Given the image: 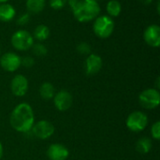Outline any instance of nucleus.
Wrapping results in <instances>:
<instances>
[{"label":"nucleus","mask_w":160,"mask_h":160,"mask_svg":"<svg viewBox=\"0 0 160 160\" xmlns=\"http://www.w3.org/2000/svg\"><path fill=\"white\" fill-rule=\"evenodd\" d=\"M9 123L13 129L18 132H28L35 124V116L32 107L28 103H20L12 111Z\"/></svg>","instance_id":"nucleus-1"},{"label":"nucleus","mask_w":160,"mask_h":160,"mask_svg":"<svg viewBox=\"0 0 160 160\" xmlns=\"http://www.w3.org/2000/svg\"><path fill=\"white\" fill-rule=\"evenodd\" d=\"M68 5L70 7L74 18L80 22H91L100 14V6L98 1L68 0Z\"/></svg>","instance_id":"nucleus-2"},{"label":"nucleus","mask_w":160,"mask_h":160,"mask_svg":"<svg viewBox=\"0 0 160 160\" xmlns=\"http://www.w3.org/2000/svg\"><path fill=\"white\" fill-rule=\"evenodd\" d=\"M115 28V23L112 17L108 15H98L93 23V31L99 38H110Z\"/></svg>","instance_id":"nucleus-3"},{"label":"nucleus","mask_w":160,"mask_h":160,"mask_svg":"<svg viewBox=\"0 0 160 160\" xmlns=\"http://www.w3.org/2000/svg\"><path fill=\"white\" fill-rule=\"evenodd\" d=\"M10 42L15 50L20 52H25L32 48L35 43V39L31 33L26 30L20 29L12 34Z\"/></svg>","instance_id":"nucleus-4"},{"label":"nucleus","mask_w":160,"mask_h":160,"mask_svg":"<svg viewBox=\"0 0 160 160\" xmlns=\"http://www.w3.org/2000/svg\"><path fill=\"white\" fill-rule=\"evenodd\" d=\"M147 115L141 111L132 112L126 120L127 128L132 132H141L145 129L148 125Z\"/></svg>","instance_id":"nucleus-5"},{"label":"nucleus","mask_w":160,"mask_h":160,"mask_svg":"<svg viewBox=\"0 0 160 160\" xmlns=\"http://www.w3.org/2000/svg\"><path fill=\"white\" fill-rule=\"evenodd\" d=\"M139 102L147 110L156 109L160 104L159 91L156 88H148L143 90L139 95Z\"/></svg>","instance_id":"nucleus-6"},{"label":"nucleus","mask_w":160,"mask_h":160,"mask_svg":"<svg viewBox=\"0 0 160 160\" xmlns=\"http://www.w3.org/2000/svg\"><path fill=\"white\" fill-rule=\"evenodd\" d=\"M31 129L34 136L40 140H47L51 138L55 130L54 126L47 120H40L35 123Z\"/></svg>","instance_id":"nucleus-7"},{"label":"nucleus","mask_w":160,"mask_h":160,"mask_svg":"<svg viewBox=\"0 0 160 160\" xmlns=\"http://www.w3.org/2000/svg\"><path fill=\"white\" fill-rule=\"evenodd\" d=\"M21 58L15 52H6L0 56V66L8 72H14L21 67Z\"/></svg>","instance_id":"nucleus-8"},{"label":"nucleus","mask_w":160,"mask_h":160,"mask_svg":"<svg viewBox=\"0 0 160 160\" xmlns=\"http://www.w3.org/2000/svg\"><path fill=\"white\" fill-rule=\"evenodd\" d=\"M28 87V80L22 74L15 75L10 82V90L15 97H23L27 93Z\"/></svg>","instance_id":"nucleus-9"},{"label":"nucleus","mask_w":160,"mask_h":160,"mask_svg":"<svg viewBox=\"0 0 160 160\" xmlns=\"http://www.w3.org/2000/svg\"><path fill=\"white\" fill-rule=\"evenodd\" d=\"M55 108L60 112H66L72 106L73 98L68 90H60L53 97Z\"/></svg>","instance_id":"nucleus-10"},{"label":"nucleus","mask_w":160,"mask_h":160,"mask_svg":"<svg viewBox=\"0 0 160 160\" xmlns=\"http://www.w3.org/2000/svg\"><path fill=\"white\" fill-rule=\"evenodd\" d=\"M143 39L146 44L152 48H158L160 46V26L153 23L148 25L143 32Z\"/></svg>","instance_id":"nucleus-11"},{"label":"nucleus","mask_w":160,"mask_h":160,"mask_svg":"<svg viewBox=\"0 0 160 160\" xmlns=\"http://www.w3.org/2000/svg\"><path fill=\"white\" fill-rule=\"evenodd\" d=\"M103 61L102 58L97 53H90L87 55L84 62V69L85 73L88 76H93L98 74L102 68Z\"/></svg>","instance_id":"nucleus-12"},{"label":"nucleus","mask_w":160,"mask_h":160,"mask_svg":"<svg viewBox=\"0 0 160 160\" xmlns=\"http://www.w3.org/2000/svg\"><path fill=\"white\" fill-rule=\"evenodd\" d=\"M68 156V149L61 143H52L47 150V157L50 160H66Z\"/></svg>","instance_id":"nucleus-13"},{"label":"nucleus","mask_w":160,"mask_h":160,"mask_svg":"<svg viewBox=\"0 0 160 160\" xmlns=\"http://www.w3.org/2000/svg\"><path fill=\"white\" fill-rule=\"evenodd\" d=\"M16 16V9L15 8L8 4L4 3L0 4V21L4 22H8L12 21Z\"/></svg>","instance_id":"nucleus-14"},{"label":"nucleus","mask_w":160,"mask_h":160,"mask_svg":"<svg viewBox=\"0 0 160 160\" xmlns=\"http://www.w3.org/2000/svg\"><path fill=\"white\" fill-rule=\"evenodd\" d=\"M50 28L45 25V24H38L35 27L34 32H33V38L34 39L38 40V42L45 41L49 38L50 37Z\"/></svg>","instance_id":"nucleus-15"},{"label":"nucleus","mask_w":160,"mask_h":160,"mask_svg":"<svg viewBox=\"0 0 160 160\" xmlns=\"http://www.w3.org/2000/svg\"><path fill=\"white\" fill-rule=\"evenodd\" d=\"M25 6L30 14L40 13L46 6V0H26Z\"/></svg>","instance_id":"nucleus-16"},{"label":"nucleus","mask_w":160,"mask_h":160,"mask_svg":"<svg viewBox=\"0 0 160 160\" xmlns=\"http://www.w3.org/2000/svg\"><path fill=\"white\" fill-rule=\"evenodd\" d=\"M152 147H153L152 140L148 137H142V138L139 139L135 145L136 151L142 155L148 154L151 151Z\"/></svg>","instance_id":"nucleus-17"},{"label":"nucleus","mask_w":160,"mask_h":160,"mask_svg":"<svg viewBox=\"0 0 160 160\" xmlns=\"http://www.w3.org/2000/svg\"><path fill=\"white\" fill-rule=\"evenodd\" d=\"M38 92H39V96L44 100H50V99L53 98V97L55 95L54 86L52 83H51L49 82H44L40 85Z\"/></svg>","instance_id":"nucleus-18"},{"label":"nucleus","mask_w":160,"mask_h":160,"mask_svg":"<svg viewBox=\"0 0 160 160\" xmlns=\"http://www.w3.org/2000/svg\"><path fill=\"white\" fill-rule=\"evenodd\" d=\"M106 10L108 16L110 17H118L122 12V5L118 0H110L106 5Z\"/></svg>","instance_id":"nucleus-19"},{"label":"nucleus","mask_w":160,"mask_h":160,"mask_svg":"<svg viewBox=\"0 0 160 160\" xmlns=\"http://www.w3.org/2000/svg\"><path fill=\"white\" fill-rule=\"evenodd\" d=\"M31 49L33 51V53L37 56H44L48 53L47 47L44 44H42L41 42L34 43V45L32 46Z\"/></svg>","instance_id":"nucleus-20"},{"label":"nucleus","mask_w":160,"mask_h":160,"mask_svg":"<svg viewBox=\"0 0 160 160\" xmlns=\"http://www.w3.org/2000/svg\"><path fill=\"white\" fill-rule=\"evenodd\" d=\"M76 50L77 52L80 53V54H82V55H89L91 52V46L89 45V43L87 42H80L77 47H76Z\"/></svg>","instance_id":"nucleus-21"},{"label":"nucleus","mask_w":160,"mask_h":160,"mask_svg":"<svg viewBox=\"0 0 160 160\" xmlns=\"http://www.w3.org/2000/svg\"><path fill=\"white\" fill-rule=\"evenodd\" d=\"M68 0H49L50 7L54 10H60L68 5Z\"/></svg>","instance_id":"nucleus-22"},{"label":"nucleus","mask_w":160,"mask_h":160,"mask_svg":"<svg viewBox=\"0 0 160 160\" xmlns=\"http://www.w3.org/2000/svg\"><path fill=\"white\" fill-rule=\"evenodd\" d=\"M31 20V14L29 12H23L22 14H20L16 20V23L20 26H23L25 24H27Z\"/></svg>","instance_id":"nucleus-23"},{"label":"nucleus","mask_w":160,"mask_h":160,"mask_svg":"<svg viewBox=\"0 0 160 160\" xmlns=\"http://www.w3.org/2000/svg\"><path fill=\"white\" fill-rule=\"evenodd\" d=\"M151 135L154 140L158 141L160 139V122L157 121L151 128Z\"/></svg>","instance_id":"nucleus-24"},{"label":"nucleus","mask_w":160,"mask_h":160,"mask_svg":"<svg viewBox=\"0 0 160 160\" xmlns=\"http://www.w3.org/2000/svg\"><path fill=\"white\" fill-rule=\"evenodd\" d=\"M35 64V60L32 56H24L22 58H21V66H23L24 68H32Z\"/></svg>","instance_id":"nucleus-25"},{"label":"nucleus","mask_w":160,"mask_h":160,"mask_svg":"<svg viewBox=\"0 0 160 160\" xmlns=\"http://www.w3.org/2000/svg\"><path fill=\"white\" fill-rule=\"evenodd\" d=\"M139 1L143 5H150L153 2V0H139Z\"/></svg>","instance_id":"nucleus-26"},{"label":"nucleus","mask_w":160,"mask_h":160,"mask_svg":"<svg viewBox=\"0 0 160 160\" xmlns=\"http://www.w3.org/2000/svg\"><path fill=\"white\" fill-rule=\"evenodd\" d=\"M2 157H3V145L0 142V160L2 158Z\"/></svg>","instance_id":"nucleus-27"},{"label":"nucleus","mask_w":160,"mask_h":160,"mask_svg":"<svg viewBox=\"0 0 160 160\" xmlns=\"http://www.w3.org/2000/svg\"><path fill=\"white\" fill-rule=\"evenodd\" d=\"M159 7H160V2H159V0H158V2H157V8H158V13H159V11H160Z\"/></svg>","instance_id":"nucleus-28"},{"label":"nucleus","mask_w":160,"mask_h":160,"mask_svg":"<svg viewBox=\"0 0 160 160\" xmlns=\"http://www.w3.org/2000/svg\"><path fill=\"white\" fill-rule=\"evenodd\" d=\"M8 0H0V4H4V3H8Z\"/></svg>","instance_id":"nucleus-29"},{"label":"nucleus","mask_w":160,"mask_h":160,"mask_svg":"<svg viewBox=\"0 0 160 160\" xmlns=\"http://www.w3.org/2000/svg\"><path fill=\"white\" fill-rule=\"evenodd\" d=\"M0 56H1V50H0Z\"/></svg>","instance_id":"nucleus-30"},{"label":"nucleus","mask_w":160,"mask_h":160,"mask_svg":"<svg viewBox=\"0 0 160 160\" xmlns=\"http://www.w3.org/2000/svg\"><path fill=\"white\" fill-rule=\"evenodd\" d=\"M95 1H98V0H95Z\"/></svg>","instance_id":"nucleus-31"}]
</instances>
